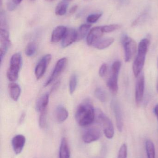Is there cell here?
Returning <instances> with one entry per match:
<instances>
[{
	"instance_id": "1",
	"label": "cell",
	"mask_w": 158,
	"mask_h": 158,
	"mask_svg": "<svg viewBox=\"0 0 158 158\" xmlns=\"http://www.w3.org/2000/svg\"><path fill=\"white\" fill-rule=\"evenodd\" d=\"M95 115V110L92 105L90 101L87 100L78 106L75 114V119L79 125L84 127L93 122Z\"/></svg>"
},
{
	"instance_id": "2",
	"label": "cell",
	"mask_w": 158,
	"mask_h": 158,
	"mask_svg": "<svg viewBox=\"0 0 158 158\" xmlns=\"http://www.w3.org/2000/svg\"><path fill=\"white\" fill-rule=\"evenodd\" d=\"M149 44L150 41L147 39H143L139 43L138 53L133 65V71L136 77L142 73Z\"/></svg>"
},
{
	"instance_id": "3",
	"label": "cell",
	"mask_w": 158,
	"mask_h": 158,
	"mask_svg": "<svg viewBox=\"0 0 158 158\" xmlns=\"http://www.w3.org/2000/svg\"><path fill=\"white\" fill-rule=\"evenodd\" d=\"M22 65V56L19 53L14 54L10 61V67L6 73L7 78L11 81H16Z\"/></svg>"
},
{
	"instance_id": "4",
	"label": "cell",
	"mask_w": 158,
	"mask_h": 158,
	"mask_svg": "<svg viewBox=\"0 0 158 158\" xmlns=\"http://www.w3.org/2000/svg\"><path fill=\"white\" fill-rule=\"evenodd\" d=\"M96 116L97 120L103 127L106 137L108 139H112L115 133L114 126L112 122L100 110L97 109L96 110Z\"/></svg>"
},
{
	"instance_id": "5",
	"label": "cell",
	"mask_w": 158,
	"mask_h": 158,
	"mask_svg": "<svg viewBox=\"0 0 158 158\" xmlns=\"http://www.w3.org/2000/svg\"><path fill=\"white\" fill-rule=\"evenodd\" d=\"M121 67V63L119 61H116L111 67V75L107 82V86L112 94H116L118 90V78Z\"/></svg>"
},
{
	"instance_id": "6",
	"label": "cell",
	"mask_w": 158,
	"mask_h": 158,
	"mask_svg": "<svg viewBox=\"0 0 158 158\" xmlns=\"http://www.w3.org/2000/svg\"><path fill=\"white\" fill-rule=\"evenodd\" d=\"M122 44L124 48L125 62H130L136 52V42L130 37L125 36L122 39Z\"/></svg>"
},
{
	"instance_id": "7",
	"label": "cell",
	"mask_w": 158,
	"mask_h": 158,
	"mask_svg": "<svg viewBox=\"0 0 158 158\" xmlns=\"http://www.w3.org/2000/svg\"><path fill=\"white\" fill-rule=\"evenodd\" d=\"M0 59L1 64L10 45L9 32L6 29L0 28Z\"/></svg>"
},
{
	"instance_id": "8",
	"label": "cell",
	"mask_w": 158,
	"mask_h": 158,
	"mask_svg": "<svg viewBox=\"0 0 158 158\" xmlns=\"http://www.w3.org/2000/svg\"><path fill=\"white\" fill-rule=\"evenodd\" d=\"M136 78L135 99L137 106H139L142 103L144 92L145 77L143 73L142 72Z\"/></svg>"
},
{
	"instance_id": "9",
	"label": "cell",
	"mask_w": 158,
	"mask_h": 158,
	"mask_svg": "<svg viewBox=\"0 0 158 158\" xmlns=\"http://www.w3.org/2000/svg\"><path fill=\"white\" fill-rule=\"evenodd\" d=\"M67 61V60L66 58H61L58 61L53 70V73L45 84L44 86L45 87L50 85L60 76V74L65 69Z\"/></svg>"
},
{
	"instance_id": "10",
	"label": "cell",
	"mask_w": 158,
	"mask_h": 158,
	"mask_svg": "<svg viewBox=\"0 0 158 158\" xmlns=\"http://www.w3.org/2000/svg\"><path fill=\"white\" fill-rule=\"evenodd\" d=\"M101 136V132L99 128L96 127H91L86 130L83 133L82 139L86 143H91L97 141Z\"/></svg>"
},
{
	"instance_id": "11",
	"label": "cell",
	"mask_w": 158,
	"mask_h": 158,
	"mask_svg": "<svg viewBox=\"0 0 158 158\" xmlns=\"http://www.w3.org/2000/svg\"><path fill=\"white\" fill-rule=\"evenodd\" d=\"M51 55H46L41 59L37 64L35 69V75L37 80L41 78L44 75L47 66L51 61Z\"/></svg>"
},
{
	"instance_id": "12",
	"label": "cell",
	"mask_w": 158,
	"mask_h": 158,
	"mask_svg": "<svg viewBox=\"0 0 158 158\" xmlns=\"http://www.w3.org/2000/svg\"><path fill=\"white\" fill-rule=\"evenodd\" d=\"M111 106L116 118V123L119 131L122 132L123 129V121L119 103L117 100H112Z\"/></svg>"
},
{
	"instance_id": "13",
	"label": "cell",
	"mask_w": 158,
	"mask_h": 158,
	"mask_svg": "<svg viewBox=\"0 0 158 158\" xmlns=\"http://www.w3.org/2000/svg\"><path fill=\"white\" fill-rule=\"evenodd\" d=\"M104 32L102 27H96L90 30L87 37V43L88 45H93L101 39Z\"/></svg>"
},
{
	"instance_id": "14",
	"label": "cell",
	"mask_w": 158,
	"mask_h": 158,
	"mask_svg": "<svg viewBox=\"0 0 158 158\" xmlns=\"http://www.w3.org/2000/svg\"><path fill=\"white\" fill-rule=\"evenodd\" d=\"M26 143V138L22 135H17L13 137L12 145L14 152L16 155L20 154Z\"/></svg>"
},
{
	"instance_id": "15",
	"label": "cell",
	"mask_w": 158,
	"mask_h": 158,
	"mask_svg": "<svg viewBox=\"0 0 158 158\" xmlns=\"http://www.w3.org/2000/svg\"><path fill=\"white\" fill-rule=\"evenodd\" d=\"M77 31L73 28H68L62 39L61 45L63 48H66L77 41Z\"/></svg>"
},
{
	"instance_id": "16",
	"label": "cell",
	"mask_w": 158,
	"mask_h": 158,
	"mask_svg": "<svg viewBox=\"0 0 158 158\" xmlns=\"http://www.w3.org/2000/svg\"><path fill=\"white\" fill-rule=\"evenodd\" d=\"M67 29V28L65 26H59L56 27L52 32L51 42L56 43L62 40L66 32Z\"/></svg>"
},
{
	"instance_id": "17",
	"label": "cell",
	"mask_w": 158,
	"mask_h": 158,
	"mask_svg": "<svg viewBox=\"0 0 158 158\" xmlns=\"http://www.w3.org/2000/svg\"><path fill=\"white\" fill-rule=\"evenodd\" d=\"M49 94L45 93L41 96L37 100L36 104V109L38 112H41L47 110L49 103Z\"/></svg>"
},
{
	"instance_id": "18",
	"label": "cell",
	"mask_w": 158,
	"mask_h": 158,
	"mask_svg": "<svg viewBox=\"0 0 158 158\" xmlns=\"http://www.w3.org/2000/svg\"><path fill=\"white\" fill-rule=\"evenodd\" d=\"M70 151L66 137H63L59 148V158H70Z\"/></svg>"
},
{
	"instance_id": "19",
	"label": "cell",
	"mask_w": 158,
	"mask_h": 158,
	"mask_svg": "<svg viewBox=\"0 0 158 158\" xmlns=\"http://www.w3.org/2000/svg\"><path fill=\"white\" fill-rule=\"evenodd\" d=\"M55 116L58 122L62 123L67 119L69 113L66 108L62 106H58L56 109Z\"/></svg>"
},
{
	"instance_id": "20",
	"label": "cell",
	"mask_w": 158,
	"mask_h": 158,
	"mask_svg": "<svg viewBox=\"0 0 158 158\" xmlns=\"http://www.w3.org/2000/svg\"><path fill=\"white\" fill-rule=\"evenodd\" d=\"M10 97L14 101H17L21 94L20 86L17 84L11 83L8 85Z\"/></svg>"
},
{
	"instance_id": "21",
	"label": "cell",
	"mask_w": 158,
	"mask_h": 158,
	"mask_svg": "<svg viewBox=\"0 0 158 158\" xmlns=\"http://www.w3.org/2000/svg\"><path fill=\"white\" fill-rule=\"evenodd\" d=\"M114 39L113 38H107L101 39L96 42L93 46L98 50H103L109 47L113 43Z\"/></svg>"
},
{
	"instance_id": "22",
	"label": "cell",
	"mask_w": 158,
	"mask_h": 158,
	"mask_svg": "<svg viewBox=\"0 0 158 158\" xmlns=\"http://www.w3.org/2000/svg\"><path fill=\"white\" fill-rule=\"evenodd\" d=\"M91 27L90 24H83L81 25L77 31V41H80L85 38Z\"/></svg>"
},
{
	"instance_id": "23",
	"label": "cell",
	"mask_w": 158,
	"mask_h": 158,
	"mask_svg": "<svg viewBox=\"0 0 158 158\" xmlns=\"http://www.w3.org/2000/svg\"><path fill=\"white\" fill-rule=\"evenodd\" d=\"M146 150L147 158H156V150L154 143L150 140L146 142Z\"/></svg>"
},
{
	"instance_id": "24",
	"label": "cell",
	"mask_w": 158,
	"mask_h": 158,
	"mask_svg": "<svg viewBox=\"0 0 158 158\" xmlns=\"http://www.w3.org/2000/svg\"><path fill=\"white\" fill-rule=\"evenodd\" d=\"M68 4L65 1L59 2L55 8V14L57 15L62 16L66 14Z\"/></svg>"
},
{
	"instance_id": "25",
	"label": "cell",
	"mask_w": 158,
	"mask_h": 158,
	"mask_svg": "<svg viewBox=\"0 0 158 158\" xmlns=\"http://www.w3.org/2000/svg\"><path fill=\"white\" fill-rule=\"evenodd\" d=\"M95 96L101 102H104L106 100V94L105 90L101 87L96 88L95 91Z\"/></svg>"
},
{
	"instance_id": "26",
	"label": "cell",
	"mask_w": 158,
	"mask_h": 158,
	"mask_svg": "<svg viewBox=\"0 0 158 158\" xmlns=\"http://www.w3.org/2000/svg\"><path fill=\"white\" fill-rule=\"evenodd\" d=\"M78 83V79L75 74H73L70 77L69 81V91L71 94H73L76 90Z\"/></svg>"
},
{
	"instance_id": "27",
	"label": "cell",
	"mask_w": 158,
	"mask_h": 158,
	"mask_svg": "<svg viewBox=\"0 0 158 158\" xmlns=\"http://www.w3.org/2000/svg\"><path fill=\"white\" fill-rule=\"evenodd\" d=\"M37 50V46L34 43H29L27 45L25 50V53L28 56H32L34 55Z\"/></svg>"
},
{
	"instance_id": "28",
	"label": "cell",
	"mask_w": 158,
	"mask_h": 158,
	"mask_svg": "<svg viewBox=\"0 0 158 158\" xmlns=\"http://www.w3.org/2000/svg\"><path fill=\"white\" fill-rule=\"evenodd\" d=\"M46 115H47V110L41 112L39 118V123L40 128L41 129L45 128L46 124Z\"/></svg>"
},
{
	"instance_id": "29",
	"label": "cell",
	"mask_w": 158,
	"mask_h": 158,
	"mask_svg": "<svg viewBox=\"0 0 158 158\" xmlns=\"http://www.w3.org/2000/svg\"><path fill=\"white\" fill-rule=\"evenodd\" d=\"M120 28V26L117 24H112V25H107V26L102 27V29L104 33H109L115 31L119 29Z\"/></svg>"
},
{
	"instance_id": "30",
	"label": "cell",
	"mask_w": 158,
	"mask_h": 158,
	"mask_svg": "<svg viewBox=\"0 0 158 158\" xmlns=\"http://www.w3.org/2000/svg\"><path fill=\"white\" fill-rule=\"evenodd\" d=\"M102 13H96V14H92V15L88 16L87 18V21L89 22V23H95L102 16Z\"/></svg>"
},
{
	"instance_id": "31",
	"label": "cell",
	"mask_w": 158,
	"mask_h": 158,
	"mask_svg": "<svg viewBox=\"0 0 158 158\" xmlns=\"http://www.w3.org/2000/svg\"><path fill=\"white\" fill-rule=\"evenodd\" d=\"M128 148L126 144H123L120 148L117 158H127Z\"/></svg>"
},
{
	"instance_id": "32",
	"label": "cell",
	"mask_w": 158,
	"mask_h": 158,
	"mask_svg": "<svg viewBox=\"0 0 158 158\" xmlns=\"http://www.w3.org/2000/svg\"><path fill=\"white\" fill-rule=\"evenodd\" d=\"M0 28L7 29V21L4 12L1 11L0 15Z\"/></svg>"
},
{
	"instance_id": "33",
	"label": "cell",
	"mask_w": 158,
	"mask_h": 158,
	"mask_svg": "<svg viewBox=\"0 0 158 158\" xmlns=\"http://www.w3.org/2000/svg\"><path fill=\"white\" fill-rule=\"evenodd\" d=\"M108 71V65L107 64H104L101 65L99 70V75L101 77H104L107 74Z\"/></svg>"
},
{
	"instance_id": "34",
	"label": "cell",
	"mask_w": 158,
	"mask_h": 158,
	"mask_svg": "<svg viewBox=\"0 0 158 158\" xmlns=\"http://www.w3.org/2000/svg\"><path fill=\"white\" fill-rule=\"evenodd\" d=\"M16 4L14 2H9L7 4V8L9 11H12L15 9Z\"/></svg>"
},
{
	"instance_id": "35",
	"label": "cell",
	"mask_w": 158,
	"mask_h": 158,
	"mask_svg": "<svg viewBox=\"0 0 158 158\" xmlns=\"http://www.w3.org/2000/svg\"><path fill=\"white\" fill-rule=\"evenodd\" d=\"M59 85H60V81H58L53 86L52 88V89L51 90V93H53V92H54L55 91L57 90L59 87Z\"/></svg>"
},
{
	"instance_id": "36",
	"label": "cell",
	"mask_w": 158,
	"mask_h": 158,
	"mask_svg": "<svg viewBox=\"0 0 158 158\" xmlns=\"http://www.w3.org/2000/svg\"><path fill=\"white\" fill-rule=\"evenodd\" d=\"M78 6L76 5L74 6H72L71 7V9H70V13L71 14H74L75 12H76V10L78 9Z\"/></svg>"
},
{
	"instance_id": "37",
	"label": "cell",
	"mask_w": 158,
	"mask_h": 158,
	"mask_svg": "<svg viewBox=\"0 0 158 158\" xmlns=\"http://www.w3.org/2000/svg\"><path fill=\"white\" fill-rule=\"evenodd\" d=\"M154 112L156 116L158 121V104L155 106V108H154Z\"/></svg>"
},
{
	"instance_id": "38",
	"label": "cell",
	"mask_w": 158,
	"mask_h": 158,
	"mask_svg": "<svg viewBox=\"0 0 158 158\" xmlns=\"http://www.w3.org/2000/svg\"><path fill=\"white\" fill-rule=\"evenodd\" d=\"M24 118H25V114H22L21 117H20V119H19V123H20L23 122V121H24Z\"/></svg>"
},
{
	"instance_id": "39",
	"label": "cell",
	"mask_w": 158,
	"mask_h": 158,
	"mask_svg": "<svg viewBox=\"0 0 158 158\" xmlns=\"http://www.w3.org/2000/svg\"><path fill=\"white\" fill-rule=\"evenodd\" d=\"M12 1L15 4L17 5L20 3L23 0H12Z\"/></svg>"
},
{
	"instance_id": "40",
	"label": "cell",
	"mask_w": 158,
	"mask_h": 158,
	"mask_svg": "<svg viewBox=\"0 0 158 158\" xmlns=\"http://www.w3.org/2000/svg\"><path fill=\"white\" fill-rule=\"evenodd\" d=\"M156 88H157V92L158 93V80H157V81Z\"/></svg>"
},
{
	"instance_id": "41",
	"label": "cell",
	"mask_w": 158,
	"mask_h": 158,
	"mask_svg": "<svg viewBox=\"0 0 158 158\" xmlns=\"http://www.w3.org/2000/svg\"><path fill=\"white\" fill-rule=\"evenodd\" d=\"M2 0H0V4H1V6H2Z\"/></svg>"
},
{
	"instance_id": "42",
	"label": "cell",
	"mask_w": 158,
	"mask_h": 158,
	"mask_svg": "<svg viewBox=\"0 0 158 158\" xmlns=\"http://www.w3.org/2000/svg\"><path fill=\"white\" fill-rule=\"evenodd\" d=\"M45 1H46L47 2H52V1H54V0H45Z\"/></svg>"
},
{
	"instance_id": "43",
	"label": "cell",
	"mask_w": 158,
	"mask_h": 158,
	"mask_svg": "<svg viewBox=\"0 0 158 158\" xmlns=\"http://www.w3.org/2000/svg\"></svg>"
},
{
	"instance_id": "44",
	"label": "cell",
	"mask_w": 158,
	"mask_h": 158,
	"mask_svg": "<svg viewBox=\"0 0 158 158\" xmlns=\"http://www.w3.org/2000/svg\"><path fill=\"white\" fill-rule=\"evenodd\" d=\"M66 1H70V0H66Z\"/></svg>"
},
{
	"instance_id": "45",
	"label": "cell",
	"mask_w": 158,
	"mask_h": 158,
	"mask_svg": "<svg viewBox=\"0 0 158 158\" xmlns=\"http://www.w3.org/2000/svg\"><path fill=\"white\" fill-rule=\"evenodd\" d=\"M31 1H33V0H31Z\"/></svg>"
}]
</instances>
